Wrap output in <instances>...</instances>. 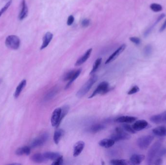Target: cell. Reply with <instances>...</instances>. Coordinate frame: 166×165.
<instances>
[{"label":"cell","instance_id":"obj_20","mask_svg":"<svg viewBox=\"0 0 166 165\" xmlns=\"http://www.w3.org/2000/svg\"><path fill=\"white\" fill-rule=\"evenodd\" d=\"M46 160H55L61 156L59 152H47L43 154Z\"/></svg>","mask_w":166,"mask_h":165},{"label":"cell","instance_id":"obj_4","mask_svg":"<svg viewBox=\"0 0 166 165\" xmlns=\"http://www.w3.org/2000/svg\"><path fill=\"white\" fill-rule=\"evenodd\" d=\"M111 90L109 84L107 81H104L100 82V84L97 86V88L94 90V92L92 93V95L89 97V98H92L93 97L96 96L97 95H104L106 93L109 92Z\"/></svg>","mask_w":166,"mask_h":165},{"label":"cell","instance_id":"obj_18","mask_svg":"<svg viewBox=\"0 0 166 165\" xmlns=\"http://www.w3.org/2000/svg\"><path fill=\"white\" fill-rule=\"evenodd\" d=\"M153 134L159 137H165L166 136V127L160 126L153 128L152 130Z\"/></svg>","mask_w":166,"mask_h":165},{"label":"cell","instance_id":"obj_42","mask_svg":"<svg viewBox=\"0 0 166 165\" xmlns=\"http://www.w3.org/2000/svg\"><path fill=\"white\" fill-rule=\"evenodd\" d=\"M1 79H0V84H1Z\"/></svg>","mask_w":166,"mask_h":165},{"label":"cell","instance_id":"obj_25","mask_svg":"<svg viewBox=\"0 0 166 165\" xmlns=\"http://www.w3.org/2000/svg\"><path fill=\"white\" fill-rule=\"evenodd\" d=\"M110 163L113 165H127L131 164L130 161L125 159H113L111 160Z\"/></svg>","mask_w":166,"mask_h":165},{"label":"cell","instance_id":"obj_27","mask_svg":"<svg viewBox=\"0 0 166 165\" xmlns=\"http://www.w3.org/2000/svg\"><path fill=\"white\" fill-rule=\"evenodd\" d=\"M104 128H105V127L103 125L97 124L92 126L90 127L89 130L90 131V132H92V133H97V132H99L100 131L103 130Z\"/></svg>","mask_w":166,"mask_h":165},{"label":"cell","instance_id":"obj_12","mask_svg":"<svg viewBox=\"0 0 166 165\" xmlns=\"http://www.w3.org/2000/svg\"><path fill=\"white\" fill-rule=\"evenodd\" d=\"M85 146V142L83 141H79L77 142H76L74 148V157H77L80 155L84 150Z\"/></svg>","mask_w":166,"mask_h":165},{"label":"cell","instance_id":"obj_19","mask_svg":"<svg viewBox=\"0 0 166 165\" xmlns=\"http://www.w3.org/2000/svg\"><path fill=\"white\" fill-rule=\"evenodd\" d=\"M115 143V141L111 138H105L100 141L99 144L102 147L108 148L112 147Z\"/></svg>","mask_w":166,"mask_h":165},{"label":"cell","instance_id":"obj_31","mask_svg":"<svg viewBox=\"0 0 166 165\" xmlns=\"http://www.w3.org/2000/svg\"><path fill=\"white\" fill-rule=\"evenodd\" d=\"M144 56L145 57H149L151 56L152 54V52H153V47L152 46L150 45H148L144 47Z\"/></svg>","mask_w":166,"mask_h":165},{"label":"cell","instance_id":"obj_39","mask_svg":"<svg viewBox=\"0 0 166 165\" xmlns=\"http://www.w3.org/2000/svg\"><path fill=\"white\" fill-rule=\"evenodd\" d=\"M74 16L71 15L68 17L67 21V25L68 26L71 25L72 23H74Z\"/></svg>","mask_w":166,"mask_h":165},{"label":"cell","instance_id":"obj_10","mask_svg":"<svg viewBox=\"0 0 166 165\" xmlns=\"http://www.w3.org/2000/svg\"><path fill=\"white\" fill-rule=\"evenodd\" d=\"M126 48V45L125 44H123L118 47V49L115 51L114 53L111 55L108 58L107 60L106 61L105 64H108L109 63L112 62L114 61L115 59L117 58L121 54V53L124 51Z\"/></svg>","mask_w":166,"mask_h":165},{"label":"cell","instance_id":"obj_9","mask_svg":"<svg viewBox=\"0 0 166 165\" xmlns=\"http://www.w3.org/2000/svg\"><path fill=\"white\" fill-rule=\"evenodd\" d=\"M150 120L156 124L166 123V111L160 114L153 115L151 117Z\"/></svg>","mask_w":166,"mask_h":165},{"label":"cell","instance_id":"obj_17","mask_svg":"<svg viewBox=\"0 0 166 165\" xmlns=\"http://www.w3.org/2000/svg\"><path fill=\"white\" fill-rule=\"evenodd\" d=\"M137 117L128 116H123L116 119V122L121 123H132L137 120Z\"/></svg>","mask_w":166,"mask_h":165},{"label":"cell","instance_id":"obj_36","mask_svg":"<svg viewBox=\"0 0 166 165\" xmlns=\"http://www.w3.org/2000/svg\"><path fill=\"white\" fill-rule=\"evenodd\" d=\"M63 161L64 160H63V156L61 155L58 158L54 160L52 164L54 165H61L63 164Z\"/></svg>","mask_w":166,"mask_h":165},{"label":"cell","instance_id":"obj_29","mask_svg":"<svg viewBox=\"0 0 166 165\" xmlns=\"http://www.w3.org/2000/svg\"><path fill=\"white\" fill-rule=\"evenodd\" d=\"M69 110V107L68 105H65L61 108V113L60 118L59 121V124H60L62 120L64 119L65 116L67 115Z\"/></svg>","mask_w":166,"mask_h":165},{"label":"cell","instance_id":"obj_41","mask_svg":"<svg viewBox=\"0 0 166 165\" xmlns=\"http://www.w3.org/2000/svg\"><path fill=\"white\" fill-rule=\"evenodd\" d=\"M166 29V19L165 20V21L164 22L163 24L161 26V28L160 29V32H163V31H164Z\"/></svg>","mask_w":166,"mask_h":165},{"label":"cell","instance_id":"obj_28","mask_svg":"<svg viewBox=\"0 0 166 165\" xmlns=\"http://www.w3.org/2000/svg\"><path fill=\"white\" fill-rule=\"evenodd\" d=\"M102 59L101 58H100L97 59L94 62V64H93L92 69V70L90 72V75H92L93 74H94L97 70V69H98L100 65V64L102 63Z\"/></svg>","mask_w":166,"mask_h":165},{"label":"cell","instance_id":"obj_13","mask_svg":"<svg viewBox=\"0 0 166 165\" xmlns=\"http://www.w3.org/2000/svg\"><path fill=\"white\" fill-rule=\"evenodd\" d=\"M145 158V156L144 155L134 154L131 156L130 162L131 164L133 165H139L143 161Z\"/></svg>","mask_w":166,"mask_h":165},{"label":"cell","instance_id":"obj_30","mask_svg":"<svg viewBox=\"0 0 166 165\" xmlns=\"http://www.w3.org/2000/svg\"><path fill=\"white\" fill-rule=\"evenodd\" d=\"M76 71L75 70H72L68 72H67L66 74L65 75L64 77H63L64 81H70L74 77V75L75 74Z\"/></svg>","mask_w":166,"mask_h":165},{"label":"cell","instance_id":"obj_3","mask_svg":"<svg viewBox=\"0 0 166 165\" xmlns=\"http://www.w3.org/2000/svg\"><path fill=\"white\" fill-rule=\"evenodd\" d=\"M110 138L115 141L129 140L131 136L129 134L126 133L123 128L121 127H117L115 130V132L110 136Z\"/></svg>","mask_w":166,"mask_h":165},{"label":"cell","instance_id":"obj_16","mask_svg":"<svg viewBox=\"0 0 166 165\" xmlns=\"http://www.w3.org/2000/svg\"><path fill=\"white\" fill-rule=\"evenodd\" d=\"M28 13V9L25 0H22V9L19 15V19L22 20L27 17Z\"/></svg>","mask_w":166,"mask_h":165},{"label":"cell","instance_id":"obj_37","mask_svg":"<svg viewBox=\"0 0 166 165\" xmlns=\"http://www.w3.org/2000/svg\"><path fill=\"white\" fill-rule=\"evenodd\" d=\"M130 41H131L132 42L135 44V45H138L140 44L141 43V40L139 38L137 37H130Z\"/></svg>","mask_w":166,"mask_h":165},{"label":"cell","instance_id":"obj_6","mask_svg":"<svg viewBox=\"0 0 166 165\" xmlns=\"http://www.w3.org/2000/svg\"><path fill=\"white\" fill-rule=\"evenodd\" d=\"M5 45L7 47L12 50H18L20 46L19 38L15 35H11L8 36L5 40Z\"/></svg>","mask_w":166,"mask_h":165},{"label":"cell","instance_id":"obj_24","mask_svg":"<svg viewBox=\"0 0 166 165\" xmlns=\"http://www.w3.org/2000/svg\"><path fill=\"white\" fill-rule=\"evenodd\" d=\"M31 159L33 161L37 163H42L47 160L44 158V155L43 154L38 153V154H36L33 155L32 157H31Z\"/></svg>","mask_w":166,"mask_h":165},{"label":"cell","instance_id":"obj_34","mask_svg":"<svg viewBox=\"0 0 166 165\" xmlns=\"http://www.w3.org/2000/svg\"><path fill=\"white\" fill-rule=\"evenodd\" d=\"M11 4L12 1H9L4 5V7H3L1 8V10H0V17H1V16L7 10V9L10 6Z\"/></svg>","mask_w":166,"mask_h":165},{"label":"cell","instance_id":"obj_8","mask_svg":"<svg viewBox=\"0 0 166 165\" xmlns=\"http://www.w3.org/2000/svg\"><path fill=\"white\" fill-rule=\"evenodd\" d=\"M61 108H58L54 110L51 117V124L53 127H58L59 126V121L60 118Z\"/></svg>","mask_w":166,"mask_h":165},{"label":"cell","instance_id":"obj_2","mask_svg":"<svg viewBox=\"0 0 166 165\" xmlns=\"http://www.w3.org/2000/svg\"><path fill=\"white\" fill-rule=\"evenodd\" d=\"M161 145L162 144L161 142L157 141L153 144L151 147V148L150 149L147 155V161L148 164L150 165L152 164V162L155 159L156 156L159 155Z\"/></svg>","mask_w":166,"mask_h":165},{"label":"cell","instance_id":"obj_22","mask_svg":"<svg viewBox=\"0 0 166 165\" xmlns=\"http://www.w3.org/2000/svg\"><path fill=\"white\" fill-rule=\"evenodd\" d=\"M31 152V149L30 147L28 146H25V147H21L18 149L16 151V154L18 155H29Z\"/></svg>","mask_w":166,"mask_h":165},{"label":"cell","instance_id":"obj_7","mask_svg":"<svg viewBox=\"0 0 166 165\" xmlns=\"http://www.w3.org/2000/svg\"><path fill=\"white\" fill-rule=\"evenodd\" d=\"M49 138V135L48 133H44L41 135V136L35 138L31 143V147L32 148H36L42 146L45 144Z\"/></svg>","mask_w":166,"mask_h":165},{"label":"cell","instance_id":"obj_15","mask_svg":"<svg viewBox=\"0 0 166 165\" xmlns=\"http://www.w3.org/2000/svg\"><path fill=\"white\" fill-rule=\"evenodd\" d=\"M53 34L51 32L46 33L43 38L42 44L40 47V50H42L48 46L53 38Z\"/></svg>","mask_w":166,"mask_h":165},{"label":"cell","instance_id":"obj_32","mask_svg":"<svg viewBox=\"0 0 166 165\" xmlns=\"http://www.w3.org/2000/svg\"><path fill=\"white\" fill-rule=\"evenodd\" d=\"M150 8H151L152 10L155 12L161 11L163 9L162 7L160 4H156V3L151 4V5H150Z\"/></svg>","mask_w":166,"mask_h":165},{"label":"cell","instance_id":"obj_14","mask_svg":"<svg viewBox=\"0 0 166 165\" xmlns=\"http://www.w3.org/2000/svg\"><path fill=\"white\" fill-rule=\"evenodd\" d=\"M92 49L88 50L86 52L85 54L83 55L79 59H78L77 61H76V63L75 64V65L76 67H78V66L82 65L85 62H86L92 54Z\"/></svg>","mask_w":166,"mask_h":165},{"label":"cell","instance_id":"obj_38","mask_svg":"<svg viewBox=\"0 0 166 165\" xmlns=\"http://www.w3.org/2000/svg\"><path fill=\"white\" fill-rule=\"evenodd\" d=\"M82 25L83 27H86L89 26V25L90 24V20L87 18L84 19L82 21Z\"/></svg>","mask_w":166,"mask_h":165},{"label":"cell","instance_id":"obj_1","mask_svg":"<svg viewBox=\"0 0 166 165\" xmlns=\"http://www.w3.org/2000/svg\"><path fill=\"white\" fill-rule=\"evenodd\" d=\"M98 79V77L96 75H93L85 83V84L80 88L76 93V96L78 98H81L84 96L89 91L92 86L95 83Z\"/></svg>","mask_w":166,"mask_h":165},{"label":"cell","instance_id":"obj_21","mask_svg":"<svg viewBox=\"0 0 166 165\" xmlns=\"http://www.w3.org/2000/svg\"><path fill=\"white\" fill-rule=\"evenodd\" d=\"M64 131L62 129H57L55 131L54 135V141L55 144H59L61 138L64 136Z\"/></svg>","mask_w":166,"mask_h":165},{"label":"cell","instance_id":"obj_5","mask_svg":"<svg viewBox=\"0 0 166 165\" xmlns=\"http://www.w3.org/2000/svg\"><path fill=\"white\" fill-rule=\"evenodd\" d=\"M154 140V137L152 135H145L138 138L137 144L141 150H146Z\"/></svg>","mask_w":166,"mask_h":165},{"label":"cell","instance_id":"obj_35","mask_svg":"<svg viewBox=\"0 0 166 165\" xmlns=\"http://www.w3.org/2000/svg\"><path fill=\"white\" fill-rule=\"evenodd\" d=\"M139 91V87L138 86H135L132 87L128 92V95H131L135 94L138 92Z\"/></svg>","mask_w":166,"mask_h":165},{"label":"cell","instance_id":"obj_26","mask_svg":"<svg viewBox=\"0 0 166 165\" xmlns=\"http://www.w3.org/2000/svg\"><path fill=\"white\" fill-rule=\"evenodd\" d=\"M81 72L82 69H81V68L78 69V70H76L75 74L73 78L69 81V82L66 85V87H65V89H68V88L71 86V85L72 84V83H73V82L78 78V77L80 75V74H81Z\"/></svg>","mask_w":166,"mask_h":165},{"label":"cell","instance_id":"obj_40","mask_svg":"<svg viewBox=\"0 0 166 165\" xmlns=\"http://www.w3.org/2000/svg\"><path fill=\"white\" fill-rule=\"evenodd\" d=\"M156 165H161L162 164V160L161 158H158L156 159L155 161V163H153Z\"/></svg>","mask_w":166,"mask_h":165},{"label":"cell","instance_id":"obj_11","mask_svg":"<svg viewBox=\"0 0 166 165\" xmlns=\"http://www.w3.org/2000/svg\"><path fill=\"white\" fill-rule=\"evenodd\" d=\"M149 126V124L146 121L144 120H138L133 124L132 127L135 131H139L147 128Z\"/></svg>","mask_w":166,"mask_h":165},{"label":"cell","instance_id":"obj_33","mask_svg":"<svg viewBox=\"0 0 166 165\" xmlns=\"http://www.w3.org/2000/svg\"><path fill=\"white\" fill-rule=\"evenodd\" d=\"M122 127L124 130L129 132V133H131V134H135L136 133V131L134 130L132 126H130L129 124H122Z\"/></svg>","mask_w":166,"mask_h":165},{"label":"cell","instance_id":"obj_23","mask_svg":"<svg viewBox=\"0 0 166 165\" xmlns=\"http://www.w3.org/2000/svg\"><path fill=\"white\" fill-rule=\"evenodd\" d=\"M26 81L25 79H23V81H22L21 83H19L18 86L17 87V89H16V90L15 92L14 93V95L15 98H17L19 96L22 91L25 88V86H26Z\"/></svg>","mask_w":166,"mask_h":165}]
</instances>
